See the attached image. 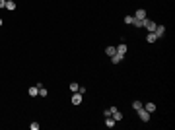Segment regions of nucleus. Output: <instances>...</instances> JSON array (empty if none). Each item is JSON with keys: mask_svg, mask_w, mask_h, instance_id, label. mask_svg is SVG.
<instances>
[{"mask_svg": "<svg viewBox=\"0 0 175 130\" xmlns=\"http://www.w3.org/2000/svg\"><path fill=\"white\" fill-rule=\"evenodd\" d=\"M29 128H31V130H39V124H37V122H31Z\"/></svg>", "mask_w": 175, "mask_h": 130, "instance_id": "19", "label": "nucleus"}, {"mask_svg": "<svg viewBox=\"0 0 175 130\" xmlns=\"http://www.w3.org/2000/svg\"><path fill=\"white\" fill-rule=\"evenodd\" d=\"M115 53H117V49H115V47H105V54H107V56H113Z\"/></svg>", "mask_w": 175, "mask_h": 130, "instance_id": "12", "label": "nucleus"}, {"mask_svg": "<svg viewBox=\"0 0 175 130\" xmlns=\"http://www.w3.org/2000/svg\"><path fill=\"white\" fill-rule=\"evenodd\" d=\"M144 109H146L150 115H152V113H156V105H154V103H146V105H144Z\"/></svg>", "mask_w": 175, "mask_h": 130, "instance_id": "10", "label": "nucleus"}, {"mask_svg": "<svg viewBox=\"0 0 175 130\" xmlns=\"http://www.w3.org/2000/svg\"><path fill=\"white\" fill-rule=\"evenodd\" d=\"M6 10H10V12L16 10V2L14 0H6Z\"/></svg>", "mask_w": 175, "mask_h": 130, "instance_id": "8", "label": "nucleus"}, {"mask_svg": "<svg viewBox=\"0 0 175 130\" xmlns=\"http://www.w3.org/2000/svg\"><path fill=\"white\" fill-rule=\"evenodd\" d=\"M134 18H136V20H144V18H146V10H142V8L136 10L134 12Z\"/></svg>", "mask_w": 175, "mask_h": 130, "instance_id": "6", "label": "nucleus"}, {"mask_svg": "<svg viewBox=\"0 0 175 130\" xmlns=\"http://www.w3.org/2000/svg\"><path fill=\"white\" fill-rule=\"evenodd\" d=\"M154 33H156L158 37H162V35L165 33V27H164V25H156V29H154Z\"/></svg>", "mask_w": 175, "mask_h": 130, "instance_id": "7", "label": "nucleus"}, {"mask_svg": "<svg viewBox=\"0 0 175 130\" xmlns=\"http://www.w3.org/2000/svg\"><path fill=\"white\" fill-rule=\"evenodd\" d=\"M2 23H4V22H2V18H0V27H2Z\"/></svg>", "mask_w": 175, "mask_h": 130, "instance_id": "21", "label": "nucleus"}, {"mask_svg": "<svg viewBox=\"0 0 175 130\" xmlns=\"http://www.w3.org/2000/svg\"><path fill=\"white\" fill-rule=\"evenodd\" d=\"M78 89H80L78 84H76V82H72V84H70V91H78Z\"/></svg>", "mask_w": 175, "mask_h": 130, "instance_id": "17", "label": "nucleus"}, {"mask_svg": "<svg viewBox=\"0 0 175 130\" xmlns=\"http://www.w3.org/2000/svg\"><path fill=\"white\" fill-rule=\"evenodd\" d=\"M0 8H6V0H0Z\"/></svg>", "mask_w": 175, "mask_h": 130, "instance_id": "20", "label": "nucleus"}, {"mask_svg": "<svg viewBox=\"0 0 175 130\" xmlns=\"http://www.w3.org/2000/svg\"><path fill=\"white\" fill-rule=\"evenodd\" d=\"M72 105H82V93H78V91H74V95H72Z\"/></svg>", "mask_w": 175, "mask_h": 130, "instance_id": "3", "label": "nucleus"}, {"mask_svg": "<svg viewBox=\"0 0 175 130\" xmlns=\"http://www.w3.org/2000/svg\"><path fill=\"white\" fill-rule=\"evenodd\" d=\"M142 107H144V105L140 103V101H134V103H132V109H134V111H140Z\"/></svg>", "mask_w": 175, "mask_h": 130, "instance_id": "14", "label": "nucleus"}, {"mask_svg": "<svg viewBox=\"0 0 175 130\" xmlns=\"http://www.w3.org/2000/svg\"><path fill=\"white\" fill-rule=\"evenodd\" d=\"M111 117H113V119L117 120V122H119L121 119H123V115H121V111L117 107H111Z\"/></svg>", "mask_w": 175, "mask_h": 130, "instance_id": "2", "label": "nucleus"}, {"mask_svg": "<svg viewBox=\"0 0 175 130\" xmlns=\"http://www.w3.org/2000/svg\"><path fill=\"white\" fill-rule=\"evenodd\" d=\"M29 95H31V97H35V95H39V87H37V86L29 87Z\"/></svg>", "mask_w": 175, "mask_h": 130, "instance_id": "13", "label": "nucleus"}, {"mask_svg": "<svg viewBox=\"0 0 175 130\" xmlns=\"http://www.w3.org/2000/svg\"><path fill=\"white\" fill-rule=\"evenodd\" d=\"M132 22H134V16H125V23L127 25H132Z\"/></svg>", "mask_w": 175, "mask_h": 130, "instance_id": "15", "label": "nucleus"}, {"mask_svg": "<svg viewBox=\"0 0 175 130\" xmlns=\"http://www.w3.org/2000/svg\"><path fill=\"white\" fill-rule=\"evenodd\" d=\"M121 60H123V56H121V54H117V53L111 56V62H113V64H119Z\"/></svg>", "mask_w": 175, "mask_h": 130, "instance_id": "11", "label": "nucleus"}, {"mask_svg": "<svg viewBox=\"0 0 175 130\" xmlns=\"http://www.w3.org/2000/svg\"><path fill=\"white\" fill-rule=\"evenodd\" d=\"M136 113H138V117H140V120H144V122H148V120H150V113H148V111H146V109H140V111H136Z\"/></svg>", "mask_w": 175, "mask_h": 130, "instance_id": "1", "label": "nucleus"}, {"mask_svg": "<svg viewBox=\"0 0 175 130\" xmlns=\"http://www.w3.org/2000/svg\"><path fill=\"white\" fill-rule=\"evenodd\" d=\"M115 124H117V120L113 119V117H107V120H105V126H107V128H113V126H115Z\"/></svg>", "mask_w": 175, "mask_h": 130, "instance_id": "9", "label": "nucleus"}, {"mask_svg": "<svg viewBox=\"0 0 175 130\" xmlns=\"http://www.w3.org/2000/svg\"><path fill=\"white\" fill-rule=\"evenodd\" d=\"M158 39H160V37H158V35H156L154 31H150L148 35H146V41H148V43H156Z\"/></svg>", "mask_w": 175, "mask_h": 130, "instance_id": "4", "label": "nucleus"}, {"mask_svg": "<svg viewBox=\"0 0 175 130\" xmlns=\"http://www.w3.org/2000/svg\"><path fill=\"white\" fill-rule=\"evenodd\" d=\"M132 25H136V27H142V20H136V18H134V22H132Z\"/></svg>", "mask_w": 175, "mask_h": 130, "instance_id": "18", "label": "nucleus"}, {"mask_svg": "<svg viewBox=\"0 0 175 130\" xmlns=\"http://www.w3.org/2000/svg\"><path fill=\"white\" fill-rule=\"evenodd\" d=\"M115 49H117V54H121V56L127 54V45H125V43H121L119 47H115Z\"/></svg>", "mask_w": 175, "mask_h": 130, "instance_id": "5", "label": "nucleus"}, {"mask_svg": "<svg viewBox=\"0 0 175 130\" xmlns=\"http://www.w3.org/2000/svg\"><path fill=\"white\" fill-rule=\"evenodd\" d=\"M39 95H41V97H47V89H45L43 86L39 87Z\"/></svg>", "mask_w": 175, "mask_h": 130, "instance_id": "16", "label": "nucleus"}]
</instances>
